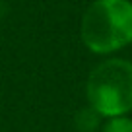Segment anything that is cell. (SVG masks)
Wrapping results in <instances>:
<instances>
[{
    "mask_svg": "<svg viewBox=\"0 0 132 132\" xmlns=\"http://www.w3.org/2000/svg\"><path fill=\"white\" fill-rule=\"evenodd\" d=\"M82 41L91 53H115L132 43V2L95 0L82 18Z\"/></svg>",
    "mask_w": 132,
    "mask_h": 132,
    "instance_id": "obj_1",
    "label": "cell"
},
{
    "mask_svg": "<svg viewBox=\"0 0 132 132\" xmlns=\"http://www.w3.org/2000/svg\"><path fill=\"white\" fill-rule=\"evenodd\" d=\"M99 119H101V115L97 111H93L91 107L80 109L78 115H76V126L82 132H93L99 126Z\"/></svg>",
    "mask_w": 132,
    "mask_h": 132,
    "instance_id": "obj_3",
    "label": "cell"
},
{
    "mask_svg": "<svg viewBox=\"0 0 132 132\" xmlns=\"http://www.w3.org/2000/svg\"><path fill=\"white\" fill-rule=\"evenodd\" d=\"M0 12H2V2H0Z\"/></svg>",
    "mask_w": 132,
    "mask_h": 132,
    "instance_id": "obj_5",
    "label": "cell"
},
{
    "mask_svg": "<svg viewBox=\"0 0 132 132\" xmlns=\"http://www.w3.org/2000/svg\"><path fill=\"white\" fill-rule=\"evenodd\" d=\"M103 132H132V119L126 115L122 117H113L105 122Z\"/></svg>",
    "mask_w": 132,
    "mask_h": 132,
    "instance_id": "obj_4",
    "label": "cell"
},
{
    "mask_svg": "<svg viewBox=\"0 0 132 132\" xmlns=\"http://www.w3.org/2000/svg\"><path fill=\"white\" fill-rule=\"evenodd\" d=\"M89 107L101 117H122L132 111V62L109 58L93 68L86 84Z\"/></svg>",
    "mask_w": 132,
    "mask_h": 132,
    "instance_id": "obj_2",
    "label": "cell"
}]
</instances>
